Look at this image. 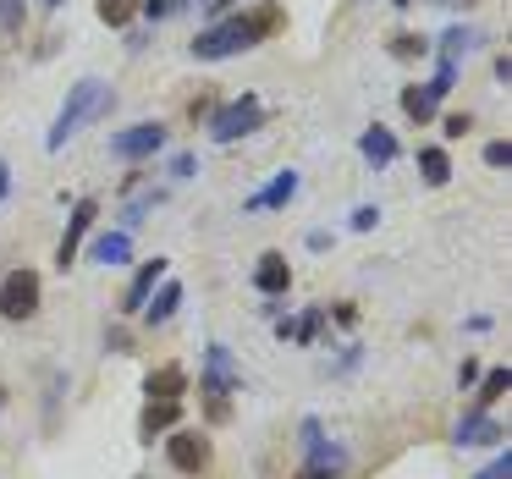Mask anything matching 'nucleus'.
I'll use <instances>...</instances> for the list:
<instances>
[{"mask_svg":"<svg viewBox=\"0 0 512 479\" xmlns=\"http://www.w3.org/2000/svg\"><path fill=\"white\" fill-rule=\"evenodd\" d=\"M287 28V12H281L276 0H259V6H248V12L226 17V23L204 28L199 39H193V61H226V56H243V50L265 45L270 34H281Z\"/></svg>","mask_w":512,"mask_h":479,"instance_id":"nucleus-1","label":"nucleus"},{"mask_svg":"<svg viewBox=\"0 0 512 479\" xmlns=\"http://www.w3.org/2000/svg\"><path fill=\"white\" fill-rule=\"evenodd\" d=\"M111 105H116V89H111V83H100V78H83V83H72L67 105H61L56 127H50V138H45V149H67V138H78L89 122H100V116H111Z\"/></svg>","mask_w":512,"mask_h":479,"instance_id":"nucleus-2","label":"nucleus"},{"mask_svg":"<svg viewBox=\"0 0 512 479\" xmlns=\"http://www.w3.org/2000/svg\"><path fill=\"white\" fill-rule=\"evenodd\" d=\"M199 391L210 397V419H215V424H221L226 413H232V402H226V397H232V391H243V375L232 369V353H226L221 342L204 347V375H199Z\"/></svg>","mask_w":512,"mask_h":479,"instance_id":"nucleus-3","label":"nucleus"},{"mask_svg":"<svg viewBox=\"0 0 512 479\" xmlns=\"http://www.w3.org/2000/svg\"><path fill=\"white\" fill-rule=\"evenodd\" d=\"M204 127H210L215 144H237V138H248V133L265 127V105H259L254 94H243V100H232V105H215V116Z\"/></svg>","mask_w":512,"mask_h":479,"instance_id":"nucleus-4","label":"nucleus"},{"mask_svg":"<svg viewBox=\"0 0 512 479\" xmlns=\"http://www.w3.org/2000/svg\"><path fill=\"white\" fill-rule=\"evenodd\" d=\"M39 298H45V281H39V270H12V276L0 281V320H34L39 314Z\"/></svg>","mask_w":512,"mask_h":479,"instance_id":"nucleus-5","label":"nucleus"},{"mask_svg":"<svg viewBox=\"0 0 512 479\" xmlns=\"http://www.w3.org/2000/svg\"><path fill=\"white\" fill-rule=\"evenodd\" d=\"M166 457H171V468H177V474H204V468H210V435L204 430H171L166 435Z\"/></svg>","mask_w":512,"mask_h":479,"instance_id":"nucleus-6","label":"nucleus"},{"mask_svg":"<svg viewBox=\"0 0 512 479\" xmlns=\"http://www.w3.org/2000/svg\"><path fill=\"white\" fill-rule=\"evenodd\" d=\"M160 149H166V127L160 122H133V127H122V133H111L116 160H149V155H160Z\"/></svg>","mask_w":512,"mask_h":479,"instance_id":"nucleus-7","label":"nucleus"},{"mask_svg":"<svg viewBox=\"0 0 512 479\" xmlns=\"http://www.w3.org/2000/svg\"><path fill=\"white\" fill-rule=\"evenodd\" d=\"M94 215H100V204H94V199H78V204H72L67 232H61V243H56V265H61V270H67L72 259H78L83 237H89V226H94Z\"/></svg>","mask_w":512,"mask_h":479,"instance_id":"nucleus-8","label":"nucleus"},{"mask_svg":"<svg viewBox=\"0 0 512 479\" xmlns=\"http://www.w3.org/2000/svg\"><path fill=\"white\" fill-rule=\"evenodd\" d=\"M166 265H171V259H144V265H138L133 270V281H127V292H122V309L127 314H138V309H144V303H149V292H155L160 287V281H166Z\"/></svg>","mask_w":512,"mask_h":479,"instance_id":"nucleus-9","label":"nucleus"},{"mask_svg":"<svg viewBox=\"0 0 512 479\" xmlns=\"http://www.w3.org/2000/svg\"><path fill=\"white\" fill-rule=\"evenodd\" d=\"M144 391H149V402H182V391H188V369H182V364L149 369V375H144Z\"/></svg>","mask_w":512,"mask_h":479,"instance_id":"nucleus-10","label":"nucleus"},{"mask_svg":"<svg viewBox=\"0 0 512 479\" xmlns=\"http://www.w3.org/2000/svg\"><path fill=\"white\" fill-rule=\"evenodd\" d=\"M501 435H507V430H501V424L490 419L485 408H474V413H463V419H457L452 441H457V446H490V441H501Z\"/></svg>","mask_w":512,"mask_h":479,"instance_id":"nucleus-11","label":"nucleus"},{"mask_svg":"<svg viewBox=\"0 0 512 479\" xmlns=\"http://www.w3.org/2000/svg\"><path fill=\"white\" fill-rule=\"evenodd\" d=\"M292 193H298V171H276V177H270V188L248 193L243 210L248 215H254V210H281V204H292Z\"/></svg>","mask_w":512,"mask_h":479,"instance_id":"nucleus-12","label":"nucleus"},{"mask_svg":"<svg viewBox=\"0 0 512 479\" xmlns=\"http://www.w3.org/2000/svg\"><path fill=\"white\" fill-rule=\"evenodd\" d=\"M254 287L265 292V298H281V292L292 287V265H287V254H259V265H254Z\"/></svg>","mask_w":512,"mask_h":479,"instance_id":"nucleus-13","label":"nucleus"},{"mask_svg":"<svg viewBox=\"0 0 512 479\" xmlns=\"http://www.w3.org/2000/svg\"><path fill=\"white\" fill-rule=\"evenodd\" d=\"M358 155H364L375 171H386L391 160L402 155V149H397V138H391V127H380V122H375V127H364V138H358Z\"/></svg>","mask_w":512,"mask_h":479,"instance_id":"nucleus-14","label":"nucleus"},{"mask_svg":"<svg viewBox=\"0 0 512 479\" xmlns=\"http://www.w3.org/2000/svg\"><path fill=\"white\" fill-rule=\"evenodd\" d=\"M177 424H182V402H144V413H138V435H144V441L177 430Z\"/></svg>","mask_w":512,"mask_h":479,"instance_id":"nucleus-15","label":"nucleus"},{"mask_svg":"<svg viewBox=\"0 0 512 479\" xmlns=\"http://www.w3.org/2000/svg\"><path fill=\"white\" fill-rule=\"evenodd\" d=\"M89 259H94V265H105V270H111V265H127V259H133V237H127V232L94 237V243H89Z\"/></svg>","mask_w":512,"mask_h":479,"instance_id":"nucleus-16","label":"nucleus"},{"mask_svg":"<svg viewBox=\"0 0 512 479\" xmlns=\"http://www.w3.org/2000/svg\"><path fill=\"white\" fill-rule=\"evenodd\" d=\"M149 298H155V303H144V309H138V314H144L149 325H166L171 314L182 309V281H160V287L149 292Z\"/></svg>","mask_w":512,"mask_h":479,"instance_id":"nucleus-17","label":"nucleus"},{"mask_svg":"<svg viewBox=\"0 0 512 479\" xmlns=\"http://www.w3.org/2000/svg\"><path fill=\"white\" fill-rule=\"evenodd\" d=\"M320 325H325V309H303L298 320H281L276 336H281V342H303V347H309L314 336H320Z\"/></svg>","mask_w":512,"mask_h":479,"instance_id":"nucleus-18","label":"nucleus"},{"mask_svg":"<svg viewBox=\"0 0 512 479\" xmlns=\"http://www.w3.org/2000/svg\"><path fill=\"white\" fill-rule=\"evenodd\" d=\"M419 171H424V182H430V188H446V182H452V160H446V149H419Z\"/></svg>","mask_w":512,"mask_h":479,"instance_id":"nucleus-19","label":"nucleus"},{"mask_svg":"<svg viewBox=\"0 0 512 479\" xmlns=\"http://www.w3.org/2000/svg\"><path fill=\"white\" fill-rule=\"evenodd\" d=\"M479 39H485L479 28H446V39H441V56H446V61H463L468 50L479 45Z\"/></svg>","mask_w":512,"mask_h":479,"instance_id":"nucleus-20","label":"nucleus"},{"mask_svg":"<svg viewBox=\"0 0 512 479\" xmlns=\"http://www.w3.org/2000/svg\"><path fill=\"white\" fill-rule=\"evenodd\" d=\"M507 391H512V369H490V375H479V408L501 402Z\"/></svg>","mask_w":512,"mask_h":479,"instance_id":"nucleus-21","label":"nucleus"},{"mask_svg":"<svg viewBox=\"0 0 512 479\" xmlns=\"http://www.w3.org/2000/svg\"><path fill=\"white\" fill-rule=\"evenodd\" d=\"M160 199H166V193H160V188H149V193H138V199H133V204H127V210H122V232H133V226H138V221H144V215H149V210H155V204H160Z\"/></svg>","mask_w":512,"mask_h":479,"instance_id":"nucleus-22","label":"nucleus"},{"mask_svg":"<svg viewBox=\"0 0 512 479\" xmlns=\"http://www.w3.org/2000/svg\"><path fill=\"white\" fill-rule=\"evenodd\" d=\"M138 17V0H100V23H111V28H127Z\"/></svg>","mask_w":512,"mask_h":479,"instance_id":"nucleus-23","label":"nucleus"},{"mask_svg":"<svg viewBox=\"0 0 512 479\" xmlns=\"http://www.w3.org/2000/svg\"><path fill=\"white\" fill-rule=\"evenodd\" d=\"M28 23V0H0V34H23Z\"/></svg>","mask_w":512,"mask_h":479,"instance_id":"nucleus-24","label":"nucleus"},{"mask_svg":"<svg viewBox=\"0 0 512 479\" xmlns=\"http://www.w3.org/2000/svg\"><path fill=\"white\" fill-rule=\"evenodd\" d=\"M402 111H408L413 122H430V116H435V100H430L424 89H402Z\"/></svg>","mask_w":512,"mask_h":479,"instance_id":"nucleus-25","label":"nucleus"},{"mask_svg":"<svg viewBox=\"0 0 512 479\" xmlns=\"http://www.w3.org/2000/svg\"><path fill=\"white\" fill-rule=\"evenodd\" d=\"M424 50H430V39H419V34H397V39H391V56H397V61H419Z\"/></svg>","mask_w":512,"mask_h":479,"instance_id":"nucleus-26","label":"nucleus"},{"mask_svg":"<svg viewBox=\"0 0 512 479\" xmlns=\"http://www.w3.org/2000/svg\"><path fill=\"white\" fill-rule=\"evenodd\" d=\"M452 83H457V61L441 56V67H435V83H424V94H430V100H441V94H452Z\"/></svg>","mask_w":512,"mask_h":479,"instance_id":"nucleus-27","label":"nucleus"},{"mask_svg":"<svg viewBox=\"0 0 512 479\" xmlns=\"http://www.w3.org/2000/svg\"><path fill=\"white\" fill-rule=\"evenodd\" d=\"M441 133H446V138H468V133H474V116H468V111L446 116V122H441Z\"/></svg>","mask_w":512,"mask_h":479,"instance_id":"nucleus-28","label":"nucleus"},{"mask_svg":"<svg viewBox=\"0 0 512 479\" xmlns=\"http://www.w3.org/2000/svg\"><path fill=\"white\" fill-rule=\"evenodd\" d=\"M485 166H512V144H507V138L485 144Z\"/></svg>","mask_w":512,"mask_h":479,"instance_id":"nucleus-29","label":"nucleus"},{"mask_svg":"<svg viewBox=\"0 0 512 479\" xmlns=\"http://www.w3.org/2000/svg\"><path fill=\"white\" fill-rule=\"evenodd\" d=\"M474 479H512V452H501L496 463H490V468H479Z\"/></svg>","mask_w":512,"mask_h":479,"instance_id":"nucleus-30","label":"nucleus"},{"mask_svg":"<svg viewBox=\"0 0 512 479\" xmlns=\"http://www.w3.org/2000/svg\"><path fill=\"white\" fill-rule=\"evenodd\" d=\"M177 6H182V0H144L138 12H144V17H155V23H160V17H171V12H177Z\"/></svg>","mask_w":512,"mask_h":479,"instance_id":"nucleus-31","label":"nucleus"},{"mask_svg":"<svg viewBox=\"0 0 512 479\" xmlns=\"http://www.w3.org/2000/svg\"><path fill=\"white\" fill-rule=\"evenodd\" d=\"M375 221H380V210H375V204H358V210H353V232H369Z\"/></svg>","mask_w":512,"mask_h":479,"instance_id":"nucleus-32","label":"nucleus"},{"mask_svg":"<svg viewBox=\"0 0 512 479\" xmlns=\"http://www.w3.org/2000/svg\"><path fill=\"white\" fill-rule=\"evenodd\" d=\"M188 116H193V122H210V116H215V100H210V94H199V100L188 105Z\"/></svg>","mask_w":512,"mask_h":479,"instance_id":"nucleus-33","label":"nucleus"},{"mask_svg":"<svg viewBox=\"0 0 512 479\" xmlns=\"http://www.w3.org/2000/svg\"><path fill=\"white\" fill-rule=\"evenodd\" d=\"M193 166H199L193 155H171V177H193Z\"/></svg>","mask_w":512,"mask_h":479,"instance_id":"nucleus-34","label":"nucleus"},{"mask_svg":"<svg viewBox=\"0 0 512 479\" xmlns=\"http://www.w3.org/2000/svg\"><path fill=\"white\" fill-rule=\"evenodd\" d=\"M457 380H463V386H474V380H479V364H474V358H463V369H457Z\"/></svg>","mask_w":512,"mask_h":479,"instance_id":"nucleus-35","label":"nucleus"},{"mask_svg":"<svg viewBox=\"0 0 512 479\" xmlns=\"http://www.w3.org/2000/svg\"><path fill=\"white\" fill-rule=\"evenodd\" d=\"M496 83H512V56H496Z\"/></svg>","mask_w":512,"mask_h":479,"instance_id":"nucleus-36","label":"nucleus"},{"mask_svg":"<svg viewBox=\"0 0 512 479\" xmlns=\"http://www.w3.org/2000/svg\"><path fill=\"white\" fill-rule=\"evenodd\" d=\"M6 188H12V166L0 160V199H6Z\"/></svg>","mask_w":512,"mask_h":479,"instance_id":"nucleus-37","label":"nucleus"},{"mask_svg":"<svg viewBox=\"0 0 512 479\" xmlns=\"http://www.w3.org/2000/svg\"><path fill=\"white\" fill-rule=\"evenodd\" d=\"M39 6H45V12H61V6H67V0H39Z\"/></svg>","mask_w":512,"mask_h":479,"instance_id":"nucleus-38","label":"nucleus"},{"mask_svg":"<svg viewBox=\"0 0 512 479\" xmlns=\"http://www.w3.org/2000/svg\"><path fill=\"white\" fill-rule=\"evenodd\" d=\"M457 6H474V0H457Z\"/></svg>","mask_w":512,"mask_h":479,"instance_id":"nucleus-39","label":"nucleus"},{"mask_svg":"<svg viewBox=\"0 0 512 479\" xmlns=\"http://www.w3.org/2000/svg\"><path fill=\"white\" fill-rule=\"evenodd\" d=\"M0 402H6V386H0Z\"/></svg>","mask_w":512,"mask_h":479,"instance_id":"nucleus-40","label":"nucleus"},{"mask_svg":"<svg viewBox=\"0 0 512 479\" xmlns=\"http://www.w3.org/2000/svg\"><path fill=\"white\" fill-rule=\"evenodd\" d=\"M397 6H413V0H397Z\"/></svg>","mask_w":512,"mask_h":479,"instance_id":"nucleus-41","label":"nucleus"}]
</instances>
